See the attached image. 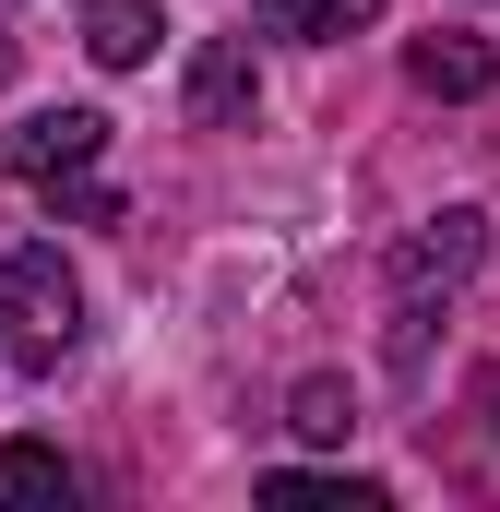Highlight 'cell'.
<instances>
[{
	"instance_id": "obj_1",
	"label": "cell",
	"mask_w": 500,
	"mask_h": 512,
	"mask_svg": "<svg viewBox=\"0 0 500 512\" xmlns=\"http://www.w3.org/2000/svg\"><path fill=\"white\" fill-rule=\"evenodd\" d=\"M489 262V215L477 203H441L429 227H405L393 239V286H381V346H393V370H417L429 358V322L465 298V274Z\"/></svg>"
},
{
	"instance_id": "obj_11",
	"label": "cell",
	"mask_w": 500,
	"mask_h": 512,
	"mask_svg": "<svg viewBox=\"0 0 500 512\" xmlns=\"http://www.w3.org/2000/svg\"><path fill=\"white\" fill-rule=\"evenodd\" d=\"M0 84H12V36H0Z\"/></svg>"
},
{
	"instance_id": "obj_2",
	"label": "cell",
	"mask_w": 500,
	"mask_h": 512,
	"mask_svg": "<svg viewBox=\"0 0 500 512\" xmlns=\"http://www.w3.org/2000/svg\"><path fill=\"white\" fill-rule=\"evenodd\" d=\"M84 346V286H72V262L60 239H12L0 251V370H60Z\"/></svg>"
},
{
	"instance_id": "obj_7",
	"label": "cell",
	"mask_w": 500,
	"mask_h": 512,
	"mask_svg": "<svg viewBox=\"0 0 500 512\" xmlns=\"http://www.w3.org/2000/svg\"><path fill=\"white\" fill-rule=\"evenodd\" d=\"M0 512H72V465L48 441H0Z\"/></svg>"
},
{
	"instance_id": "obj_6",
	"label": "cell",
	"mask_w": 500,
	"mask_h": 512,
	"mask_svg": "<svg viewBox=\"0 0 500 512\" xmlns=\"http://www.w3.org/2000/svg\"><path fill=\"white\" fill-rule=\"evenodd\" d=\"M155 36H167V12H155V0H84V48H96L108 72H143V60H155Z\"/></svg>"
},
{
	"instance_id": "obj_4",
	"label": "cell",
	"mask_w": 500,
	"mask_h": 512,
	"mask_svg": "<svg viewBox=\"0 0 500 512\" xmlns=\"http://www.w3.org/2000/svg\"><path fill=\"white\" fill-rule=\"evenodd\" d=\"M179 108H191V131H239L250 108H262V60H250V36H203V48H191Z\"/></svg>"
},
{
	"instance_id": "obj_10",
	"label": "cell",
	"mask_w": 500,
	"mask_h": 512,
	"mask_svg": "<svg viewBox=\"0 0 500 512\" xmlns=\"http://www.w3.org/2000/svg\"><path fill=\"white\" fill-rule=\"evenodd\" d=\"M346 429H358L346 382H298V441H346Z\"/></svg>"
},
{
	"instance_id": "obj_3",
	"label": "cell",
	"mask_w": 500,
	"mask_h": 512,
	"mask_svg": "<svg viewBox=\"0 0 500 512\" xmlns=\"http://www.w3.org/2000/svg\"><path fill=\"white\" fill-rule=\"evenodd\" d=\"M96 155H108V120L96 108H36L24 131H0V179H24V191H72Z\"/></svg>"
},
{
	"instance_id": "obj_5",
	"label": "cell",
	"mask_w": 500,
	"mask_h": 512,
	"mask_svg": "<svg viewBox=\"0 0 500 512\" xmlns=\"http://www.w3.org/2000/svg\"><path fill=\"white\" fill-rule=\"evenodd\" d=\"M405 84H417V96H489L500 60L477 36H417V48H405Z\"/></svg>"
},
{
	"instance_id": "obj_8",
	"label": "cell",
	"mask_w": 500,
	"mask_h": 512,
	"mask_svg": "<svg viewBox=\"0 0 500 512\" xmlns=\"http://www.w3.org/2000/svg\"><path fill=\"white\" fill-rule=\"evenodd\" d=\"M262 24L298 36V48H346V36H370V24H381V0H262Z\"/></svg>"
},
{
	"instance_id": "obj_9",
	"label": "cell",
	"mask_w": 500,
	"mask_h": 512,
	"mask_svg": "<svg viewBox=\"0 0 500 512\" xmlns=\"http://www.w3.org/2000/svg\"><path fill=\"white\" fill-rule=\"evenodd\" d=\"M262 501H346V512H381V489H370V477H298V465H274Z\"/></svg>"
}]
</instances>
